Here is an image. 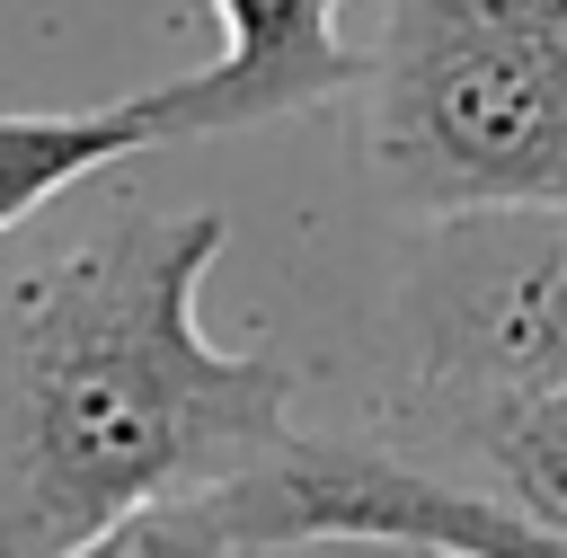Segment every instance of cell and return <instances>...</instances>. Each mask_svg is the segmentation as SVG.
<instances>
[{
  "label": "cell",
  "mask_w": 567,
  "mask_h": 558,
  "mask_svg": "<svg viewBox=\"0 0 567 558\" xmlns=\"http://www.w3.org/2000/svg\"><path fill=\"white\" fill-rule=\"evenodd\" d=\"M221 239V213H115L0 275V558H62L301 434L292 363L195 319Z\"/></svg>",
  "instance_id": "cell-1"
},
{
  "label": "cell",
  "mask_w": 567,
  "mask_h": 558,
  "mask_svg": "<svg viewBox=\"0 0 567 558\" xmlns=\"http://www.w3.org/2000/svg\"><path fill=\"white\" fill-rule=\"evenodd\" d=\"M354 97L363 159L399 213L567 204V106L478 0H381Z\"/></svg>",
  "instance_id": "cell-2"
},
{
  "label": "cell",
  "mask_w": 567,
  "mask_h": 558,
  "mask_svg": "<svg viewBox=\"0 0 567 558\" xmlns=\"http://www.w3.org/2000/svg\"><path fill=\"white\" fill-rule=\"evenodd\" d=\"M425 399L567 381V204L443 213L399 283Z\"/></svg>",
  "instance_id": "cell-3"
},
{
  "label": "cell",
  "mask_w": 567,
  "mask_h": 558,
  "mask_svg": "<svg viewBox=\"0 0 567 558\" xmlns=\"http://www.w3.org/2000/svg\"><path fill=\"white\" fill-rule=\"evenodd\" d=\"M239 505L257 523V549L310 540V531H390V540H443L470 558H567V531H540L478 487L390 452V443H310L292 434L266 469L239 478Z\"/></svg>",
  "instance_id": "cell-4"
},
{
  "label": "cell",
  "mask_w": 567,
  "mask_h": 558,
  "mask_svg": "<svg viewBox=\"0 0 567 558\" xmlns=\"http://www.w3.org/2000/svg\"><path fill=\"white\" fill-rule=\"evenodd\" d=\"M346 0H213L221 18V53L186 80H159V124L168 142H204V133H248L275 115H301L337 89H354L363 44H346L337 27Z\"/></svg>",
  "instance_id": "cell-5"
},
{
  "label": "cell",
  "mask_w": 567,
  "mask_h": 558,
  "mask_svg": "<svg viewBox=\"0 0 567 558\" xmlns=\"http://www.w3.org/2000/svg\"><path fill=\"white\" fill-rule=\"evenodd\" d=\"M487 505L567 531V381H523V390H478V399H425L416 434L390 443Z\"/></svg>",
  "instance_id": "cell-6"
},
{
  "label": "cell",
  "mask_w": 567,
  "mask_h": 558,
  "mask_svg": "<svg viewBox=\"0 0 567 558\" xmlns=\"http://www.w3.org/2000/svg\"><path fill=\"white\" fill-rule=\"evenodd\" d=\"M142 151H168L151 89L106 97V106H0V239L62 186H80L115 159H142Z\"/></svg>",
  "instance_id": "cell-7"
},
{
  "label": "cell",
  "mask_w": 567,
  "mask_h": 558,
  "mask_svg": "<svg viewBox=\"0 0 567 558\" xmlns=\"http://www.w3.org/2000/svg\"><path fill=\"white\" fill-rule=\"evenodd\" d=\"M62 558H266V549H257V523L239 505V478H221V487L142 505V514L106 523L97 540H80Z\"/></svg>",
  "instance_id": "cell-8"
},
{
  "label": "cell",
  "mask_w": 567,
  "mask_h": 558,
  "mask_svg": "<svg viewBox=\"0 0 567 558\" xmlns=\"http://www.w3.org/2000/svg\"><path fill=\"white\" fill-rule=\"evenodd\" d=\"M266 558H470L443 540H390V531H310V540H275Z\"/></svg>",
  "instance_id": "cell-9"
}]
</instances>
